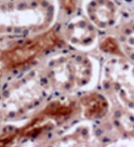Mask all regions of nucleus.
<instances>
[{"label": "nucleus", "mask_w": 134, "mask_h": 147, "mask_svg": "<svg viewBox=\"0 0 134 147\" xmlns=\"http://www.w3.org/2000/svg\"><path fill=\"white\" fill-rule=\"evenodd\" d=\"M54 18L50 0H26L0 7V34L43 33Z\"/></svg>", "instance_id": "f257e3e1"}, {"label": "nucleus", "mask_w": 134, "mask_h": 147, "mask_svg": "<svg viewBox=\"0 0 134 147\" xmlns=\"http://www.w3.org/2000/svg\"><path fill=\"white\" fill-rule=\"evenodd\" d=\"M93 74V63L87 56L66 54L51 59L46 68L44 78L48 88L66 93L87 86Z\"/></svg>", "instance_id": "f03ea898"}, {"label": "nucleus", "mask_w": 134, "mask_h": 147, "mask_svg": "<svg viewBox=\"0 0 134 147\" xmlns=\"http://www.w3.org/2000/svg\"><path fill=\"white\" fill-rule=\"evenodd\" d=\"M48 88L44 77L34 73L22 79L4 94L0 102L2 115L15 117L33 110L43 102Z\"/></svg>", "instance_id": "7ed1b4c3"}, {"label": "nucleus", "mask_w": 134, "mask_h": 147, "mask_svg": "<svg viewBox=\"0 0 134 147\" xmlns=\"http://www.w3.org/2000/svg\"><path fill=\"white\" fill-rule=\"evenodd\" d=\"M59 43V37L53 31L41 33L2 51L0 65L7 70L23 67L56 48Z\"/></svg>", "instance_id": "20e7f679"}, {"label": "nucleus", "mask_w": 134, "mask_h": 147, "mask_svg": "<svg viewBox=\"0 0 134 147\" xmlns=\"http://www.w3.org/2000/svg\"><path fill=\"white\" fill-rule=\"evenodd\" d=\"M105 87L116 94L125 104L134 108V67L120 59H112L104 68Z\"/></svg>", "instance_id": "39448f33"}, {"label": "nucleus", "mask_w": 134, "mask_h": 147, "mask_svg": "<svg viewBox=\"0 0 134 147\" xmlns=\"http://www.w3.org/2000/svg\"><path fill=\"white\" fill-rule=\"evenodd\" d=\"M65 39L78 48H89L95 43L97 33L93 25L84 20H77L66 25L63 31Z\"/></svg>", "instance_id": "423d86ee"}, {"label": "nucleus", "mask_w": 134, "mask_h": 147, "mask_svg": "<svg viewBox=\"0 0 134 147\" xmlns=\"http://www.w3.org/2000/svg\"><path fill=\"white\" fill-rule=\"evenodd\" d=\"M86 13L92 24L99 28H108L116 21V7L111 0H91L86 6Z\"/></svg>", "instance_id": "0eeeda50"}, {"label": "nucleus", "mask_w": 134, "mask_h": 147, "mask_svg": "<svg viewBox=\"0 0 134 147\" xmlns=\"http://www.w3.org/2000/svg\"><path fill=\"white\" fill-rule=\"evenodd\" d=\"M90 128L79 126L65 133L46 147H96Z\"/></svg>", "instance_id": "6e6552de"}, {"label": "nucleus", "mask_w": 134, "mask_h": 147, "mask_svg": "<svg viewBox=\"0 0 134 147\" xmlns=\"http://www.w3.org/2000/svg\"><path fill=\"white\" fill-rule=\"evenodd\" d=\"M80 104L84 116L88 120L102 119L109 111V102L101 94L93 92L83 96Z\"/></svg>", "instance_id": "1a4fd4ad"}, {"label": "nucleus", "mask_w": 134, "mask_h": 147, "mask_svg": "<svg viewBox=\"0 0 134 147\" xmlns=\"http://www.w3.org/2000/svg\"><path fill=\"white\" fill-rule=\"evenodd\" d=\"M119 45L124 52L134 59V24L125 25L118 35Z\"/></svg>", "instance_id": "9d476101"}, {"label": "nucleus", "mask_w": 134, "mask_h": 147, "mask_svg": "<svg viewBox=\"0 0 134 147\" xmlns=\"http://www.w3.org/2000/svg\"><path fill=\"white\" fill-rule=\"evenodd\" d=\"M113 122L119 131L126 134L134 133V118L122 111H116L113 117Z\"/></svg>", "instance_id": "9b49d317"}, {"label": "nucleus", "mask_w": 134, "mask_h": 147, "mask_svg": "<svg viewBox=\"0 0 134 147\" xmlns=\"http://www.w3.org/2000/svg\"><path fill=\"white\" fill-rule=\"evenodd\" d=\"M101 49L109 53H119V43L114 39L108 38L104 40L101 43Z\"/></svg>", "instance_id": "f8f14e48"}, {"label": "nucleus", "mask_w": 134, "mask_h": 147, "mask_svg": "<svg viewBox=\"0 0 134 147\" xmlns=\"http://www.w3.org/2000/svg\"><path fill=\"white\" fill-rule=\"evenodd\" d=\"M63 6L66 11L71 12L75 9L77 5V0H61Z\"/></svg>", "instance_id": "ddd939ff"}, {"label": "nucleus", "mask_w": 134, "mask_h": 147, "mask_svg": "<svg viewBox=\"0 0 134 147\" xmlns=\"http://www.w3.org/2000/svg\"><path fill=\"white\" fill-rule=\"evenodd\" d=\"M1 75H2V66L0 65V78H1Z\"/></svg>", "instance_id": "4468645a"}]
</instances>
